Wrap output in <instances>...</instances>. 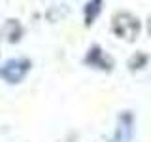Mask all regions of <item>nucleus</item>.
<instances>
[]
</instances>
